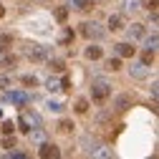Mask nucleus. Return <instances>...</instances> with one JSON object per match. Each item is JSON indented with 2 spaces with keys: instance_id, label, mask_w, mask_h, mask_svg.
<instances>
[{
  "instance_id": "20e7f679",
  "label": "nucleus",
  "mask_w": 159,
  "mask_h": 159,
  "mask_svg": "<svg viewBox=\"0 0 159 159\" xmlns=\"http://www.w3.org/2000/svg\"><path fill=\"white\" fill-rule=\"evenodd\" d=\"M38 157H43V159H56V157H61V149H58L56 144H51V142H43L41 144V149H38Z\"/></svg>"
},
{
  "instance_id": "dca6fc26",
  "label": "nucleus",
  "mask_w": 159,
  "mask_h": 159,
  "mask_svg": "<svg viewBox=\"0 0 159 159\" xmlns=\"http://www.w3.org/2000/svg\"><path fill=\"white\" fill-rule=\"evenodd\" d=\"M139 5H142V0H124V10H126V13L139 10Z\"/></svg>"
},
{
  "instance_id": "f257e3e1",
  "label": "nucleus",
  "mask_w": 159,
  "mask_h": 159,
  "mask_svg": "<svg viewBox=\"0 0 159 159\" xmlns=\"http://www.w3.org/2000/svg\"><path fill=\"white\" fill-rule=\"evenodd\" d=\"M109 96H111V86L106 81H93V86H91V98H93V101L104 104Z\"/></svg>"
},
{
  "instance_id": "a878e982",
  "label": "nucleus",
  "mask_w": 159,
  "mask_h": 159,
  "mask_svg": "<svg viewBox=\"0 0 159 159\" xmlns=\"http://www.w3.org/2000/svg\"><path fill=\"white\" fill-rule=\"evenodd\" d=\"M23 84L25 86H35L38 81H35V76H23Z\"/></svg>"
},
{
  "instance_id": "6ab92c4d",
  "label": "nucleus",
  "mask_w": 159,
  "mask_h": 159,
  "mask_svg": "<svg viewBox=\"0 0 159 159\" xmlns=\"http://www.w3.org/2000/svg\"><path fill=\"white\" fill-rule=\"evenodd\" d=\"M106 68L109 71H119V68H121V61H119V58H111V61L106 63Z\"/></svg>"
},
{
  "instance_id": "7c9ffc66",
  "label": "nucleus",
  "mask_w": 159,
  "mask_h": 159,
  "mask_svg": "<svg viewBox=\"0 0 159 159\" xmlns=\"http://www.w3.org/2000/svg\"><path fill=\"white\" fill-rule=\"evenodd\" d=\"M10 157H13V159H25V154H23V152H10Z\"/></svg>"
},
{
  "instance_id": "9d476101",
  "label": "nucleus",
  "mask_w": 159,
  "mask_h": 159,
  "mask_svg": "<svg viewBox=\"0 0 159 159\" xmlns=\"http://www.w3.org/2000/svg\"><path fill=\"white\" fill-rule=\"evenodd\" d=\"M109 28L111 30H124V18L121 15H111L109 18Z\"/></svg>"
},
{
  "instance_id": "2eb2a0df",
  "label": "nucleus",
  "mask_w": 159,
  "mask_h": 159,
  "mask_svg": "<svg viewBox=\"0 0 159 159\" xmlns=\"http://www.w3.org/2000/svg\"><path fill=\"white\" fill-rule=\"evenodd\" d=\"M10 43H13V38H10L8 33H0V51H8Z\"/></svg>"
},
{
  "instance_id": "cd10ccee",
  "label": "nucleus",
  "mask_w": 159,
  "mask_h": 159,
  "mask_svg": "<svg viewBox=\"0 0 159 159\" xmlns=\"http://www.w3.org/2000/svg\"><path fill=\"white\" fill-rule=\"evenodd\" d=\"M61 89H63V91H68V89H71V78H66V76L61 78Z\"/></svg>"
},
{
  "instance_id": "c756f323",
  "label": "nucleus",
  "mask_w": 159,
  "mask_h": 159,
  "mask_svg": "<svg viewBox=\"0 0 159 159\" xmlns=\"http://www.w3.org/2000/svg\"><path fill=\"white\" fill-rule=\"evenodd\" d=\"M48 89H51V91H61V89H58V84L53 81V78H48Z\"/></svg>"
},
{
  "instance_id": "f8f14e48",
  "label": "nucleus",
  "mask_w": 159,
  "mask_h": 159,
  "mask_svg": "<svg viewBox=\"0 0 159 159\" xmlns=\"http://www.w3.org/2000/svg\"><path fill=\"white\" fill-rule=\"evenodd\" d=\"M101 48H98V46H89L86 48V58H89V61H98V58H101Z\"/></svg>"
},
{
  "instance_id": "5701e85b",
  "label": "nucleus",
  "mask_w": 159,
  "mask_h": 159,
  "mask_svg": "<svg viewBox=\"0 0 159 159\" xmlns=\"http://www.w3.org/2000/svg\"><path fill=\"white\" fill-rule=\"evenodd\" d=\"M48 109L51 111H63V104L61 101H48Z\"/></svg>"
},
{
  "instance_id": "0eeeda50",
  "label": "nucleus",
  "mask_w": 159,
  "mask_h": 159,
  "mask_svg": "<svg viewBox=\"0 0 159 159\" xmlns=\"http://www.w3.org/2000/svg\"><path fill=\"white\" fill-rule=\"evenodd\" d=\"M114 48H116L119 58H131L134 51H136V48H131V43H119V46H114Z\"/></svg>"
},
{
  "instance_id": "ddd939ff",
  "label": "nucleus",
  "mask_w": 159,
  "mask_h": 159,
  "mask_svg": "<svg viewBox=\"0 0 159 159\" xmlns=\"http://www.w3.org/2000/svg\"><path fill=\"white\" fill-rule=\"evenodd\" d=\"M126 30H129V38H142L144 35V25H139V23H131Z\"/></svg>"
},
{
  "instance_id": "c85d7f7f",
  "label": "nucleus",
  "mask_w": 159,
  "mask_h": 159,
  "mask_svg": "<svg viewBox=\"0 0 159 159\" xmlns=\"http://www.w3.org/2000/svg\"><path fill=\"white\" fill-rule=\"evenodd\" d=\"M15 147V139L10 136V139H5V142H3V149H13Z\"/></svg>"
},
{
  "instance_id": "9b49d317",
  "label": "nucleus",
  "mask_w": 159,
  "mask_h": 159,
  "mask_svg": "<svg viewBox=\"0 0 159 159\" xmlns=\"http://www.w3.org/2000/svg\"><path fill=\"white\" fill-rule=\"evenodd\" d=\"M129 104H131V98H129V96H116V101H114L116 111H126V109H129Z\"/></svg>"
},
{
  "instance_id": "1a4fd4ad",
  "label": "nucleus",
  "mask_w": 159,
  "mask_h": 159,
  "mask_svg": "<svg viewBox=\"0 0 159 159\" xmlns=\"http://www.w3.org/2000/svg\"><path fill=\"white\" fill-rule=\"evenodd\" d=\"M131 76H134V78H147V76H149L147 63H139V66H134V68H131Z\"/></svg>"
},
{
  "instance_id": "f03ea898",
  "label": "nucleus",
  "mask_w": 159,
  "mask_h": 159,
  "mask_svg": "<svg viewBox=\"0 0 159 159\" xmlns=\"http://www.w3.org/2000/svg\"><path fill=\"white\" fill-rule=\"evenodd\" d=\"M25 56L33 58V61H46V58H48V48L46 46H38V43H28L25 46Z\"/></svg>"
},
{
  "instance_id": "412c9836",
  "label": "nucleus",
  "mask_w": 159,
  "mask_h": 159,
  "mask_svg": "<svg viewBox=\"0 0 159 159\" xmlns=\"http://www.w3.org/2000/svg\"><path fill=\"white\" fill-rule=\"evenodd\" d=\"M66 18H68V10H66V8H58V10H56V20H61V23H63Z\"/></svg>"
},
{
  "instance_id": "6e6552de",
  "label": "nucleus",
  "mask_w": 159,
  "mask_h": 159,
  "mask_svg": "<svg viewBox=\"0 0 159 159\" xmlns=\"http://www.w3.org/2000/svg\"><path fill=\"white\" fill-rule=\"evenodd\" d=\"M20 119L28 124V129H30V126H41V116H38V114H33V111H30V114H23Z\"/></svg>"
},
{
  "instance_id": "2f4dec72",
  "label": "nucleus",
  "mask_w": 159,
  "mask_h": 159,
  "mask_svg": "<svg viewBox=\"0 0 159 159\" xmlns=\"http://www.w3.org/2000/svg\"><path fill=\"white\" fill-rule=\"evenodd\" d=\"M3 15H5V8H3V5H0V18H3Z\"/></svg>"
},
{
  "instance_id": "b1692460",
  "label": "nucleus",
  "mask_w": 159,
  "mask_h": 159,
  "mask_svg": "<svg viewBox=\"0 0 159 159\" xmlns=\"http://www.w3.org/2000/svg\"><path fill=\"white\" fill-rule=\"evenodd\" d=\"M0 131H3V134H13V124H10V121H3V126H0Z\"/></svg>"
},
{
  "instance_id": "f3484780",
  "label": "nucleus",
  "mask_w": 159,
  "mask_h": 159,
  "mask_svg": "<svg viewBox=\"0 0 159 159\" xmlns=\"http://www.w3.org/2000/svg\"><path fill=\"white\" fill-rule=\"evenodd\" d=\"M73 129V124L68 121V119H61V121H58V131H63V134H68Z\"/></svg>"
},
{
  "instance_id": "39448f33",
  "label": "nucleus",
  "mask_w": 159,
  "mask_h": 159,
  "mask_svg": "<svg viewBox=\"0 0 159 159\" xmlns=\"http://www.w3.org/2000/svg\"><path fill=\"white\" fill-rule=\"evenodd\" d=\"M8 101H13L15 106H25V104L30 101V96H28L25 91H10V93H8Z\"/></svg>"
},
{
  "instance_id": "423d86ee",
  "label": "nucleus",
  "mask_w": 159,
  "mask_h": 159,
  "mask_svg": "<svg viewBox=\"0 0 159 159\" xmlns=\"http://www.w3.org/2000/svg\"><path fill=\"white\" fill-rule=\"evenodd\" d=\"M28 136H30L33 144H43V142H46V131H43L41 126H33V129L28 131Z\"/></svg>"
},
{
  "instance_id": "4be33fe9",
  "label": "nucleus",
  "mask_w": 159,
  "mask_h": 159,
  "mask_svg": "<svg viewBox=\"0 0 159 159\" xmlns=\"http://www.w3.org/2000/svg\"><path fill=\"white\" fill-rule=\"evenodd\" d=\"M63 66H66V63L61 61V58H53V61H51V68H53V71H63Z\"/></svg>"
},
{
  "instance_id": "aec40b11",
  "label": "nucleus",
  "mask_w": 159,
  "mask_h": 159,
  "mask_svg": "<svg viewBox=\"0 0 159 159\" xmlns=\"http://www.w3.org/2000/svg\"><path fill=\"white\" fill-rule=\"evenodd\" d=\"M157 43H159V41H157V35H152V38H147V43H144V46H147V51H157Z\"/></svg>"
},
{
  "instance_id": "7ed1b4c3",
  "label": "nucleus",
  "mask_w": 159,
  "mask_h": 159,
  "mask_svg": "<svg viewBox=\"0 0 159 159\" xmlns=\"http://www.w3.org/2000/svg\"><path fill=\"white\" fill-rule=\"evenodd\" d=\"M81 33L86 38H96V41H98V38H104V28L98 25V23H84L81 25Z\"/></svg>"
},
{
  "instance_id": "393cba45",
  "label": "nucleus",
  "mask_w": 159,
  "mask_h": 159,
  "mask_svg": "<svg viewBox=\"0 0 159 159\" xmlns=\"http://www.w3.org/2000/svg\"><path fill=\"white\" fill-rule=\"evenodd\" d=\"M0 89H10V76H0Z\"/></svg>"
},
{
  "instance_id": "4468645a",
  "label": "nucleus",
  "mask_w": 159,
  "mask_h": 159,
  "mask_svg": "<svg viewBox=\"0 0 159 159\" xmlns=\"http://www.w3.org/2000/svg\"><path fill=\"white\" fill-rule=\"evenodd\" d=\"M71 5L76 8V10H91V0H71Z\"/></svg>"
},
{
  "instance_id": "bb28decb",
  "label": "nucleus",
  "mask_w": 159,
  "mask_h": 159,
  "mask_svg": "<svg viewBox=\"0 0 159 159\" xmlns=\"http://www.w3.org/2000/svg\"><path fill=\"white\" fill-rule=\"evenodd\" d=\"M144 3V8H149V10H157V0H142Z\"/></svg>"
},
{
  "instance_id": "a211bd4d",
  "label": "nucleus",
  "mask_w": 159,
  "mask_h": 159,
  "mask_svg": "<svg viewBox=\"0 0 159 159\" xmlns=\"http://www.w3.org/2000/svg\"><path fill=\"white\" fill-rule=\"evenodd\" d=\"M76 111L78 114H86L89 111V101H86V98H78V101H76Z\"/></svg>"
}]
</instances>
